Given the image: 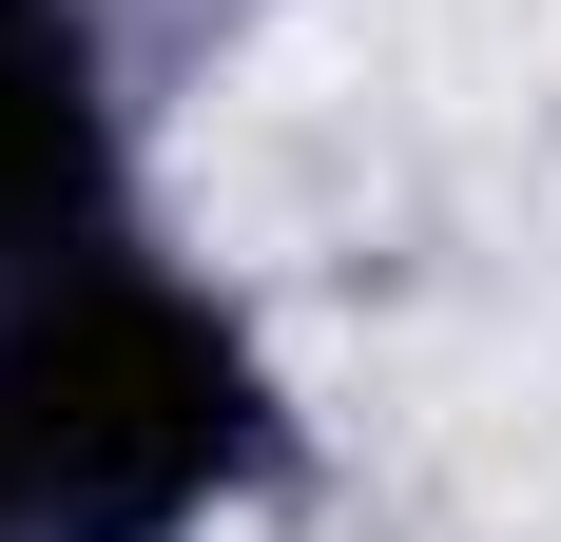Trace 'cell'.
<instances>
[{
	"mask_svg": "<svg viewBox=\"0 0 561 542\" xmlns=\"http://www.w3.org/2000/svg\"><path fill=\"white\" fill-rule=\"evenodd\" d=\"M0 465L39 504H78V523H174L194 485L252 465V369H232L174 291L78 271V291L20 329V369H0Z\"/></svg>",
	"mask_w": 561,
	"mask_h": 542,
	"instance_id": "cell-1",
	"label": "cell"
},
{
	"mask_svg": "<svg viewBox=\"0 0 561 542\" xmlns=\"http://www.w3.org/2000/svg\"><path fill=\"white\" fill-rule=\"evenodd\" d=\"M78 174H98V98H78V39H58V0H0V233L78 214Z\"/></svg>",
	"mask_w": 561,
	"mask_h": 542,
	"instance_id": "cell-2",
	"label": "cell"
}]
</instances>
